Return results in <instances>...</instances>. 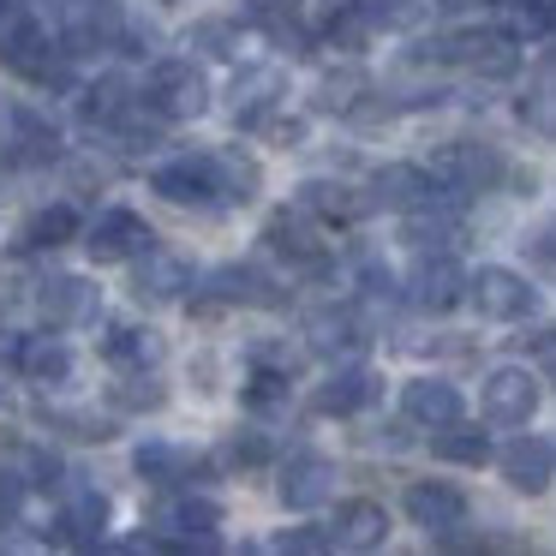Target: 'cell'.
<instances>
[{
    "mask_svg": "<svg viewBox=\"0 0 556 556\" xmlns=\"http://www.w3.org/2000/svg\"><path fill=\"white\" fill-rule=\"evenodd\" d=\"M324 544H329V532H317V527L276 532V551H300V556H312V551H324Z\"/></svg>",
    "mask_w": 556,
    "mask_h": 556,
    "instance_id": "44",
    "label": "cell"
},
{
    "mask_svg": "<svg viewBox=\"0 0 556 556\" xmlns=\"http://www.w3.org/2000/svg\"><path fill=\"white\" fill-rule=\"evenodd\" d=\"M401 413H407L413 425H431V431H443V425L460 419V389L443 383V377H413V383L401 389Z\"/></svg>",
    "mask_w": 556,
    "mask_h": 556,
    "instance_id": "17",
    "label": "cell"
},
{
    "mask_svg": "<svg viewBox=\"0 0 556 556\" xmlns=\"http://www.w3.org/2000/svg\"><path fill=\"white\" fill-rule=\"evenodd\" d=\"M13 359H18V377H25V383H42V389H54V383L73 377V353H66V341H54V336H25L13 348Z\"/></svg>",
    "mask_w": 556,
    "mask_h": 556,
    "instance_id": "23",
    "label": "cell"
},
{
    "mask_svg": "<svg viewBox=\"0 0 556 556\" xmlns=\"http://www.w3.org/2000/svg\"><path fill=\"white\" fill-rule=\"evenodd\" d=\"M389 539V515H383V503H341L336 508V520H329V544L336 551H377V544Z\"/></svg>",
    "mask_w": 556,
    "mask_h": 556,
    "instance_id": "18",
    "label": "cell"
},
{
    "mask_svg": "<svg viewBox=\"0 0 556 556\" xmlns=\"http://www.w3.org/2000/svg\"><path fill=\"white\" fill-rule=\"evenodd\" d=\"M192 49H204L210 61H233L240 54V30L228 18H204V25H192Z\"/></svg>",
    "mask_w": 556,
    "mask_h": 556,
    "instance_id": "38",
    "label": "cell"
},
{
    "mask_svg": "<svg viewBox=\"0 0 556 556\" xmlns=\"http://www.w3.org/2000/svg\"><path fill=\"white\" fill-rule=\"evenodd\" d=\"M359 7L377 30H413V25H425V13L437 0H359Z\"/></svg>",
    "mask_w": 556,
    "mask_h": 556,
    "instance_id": "34",
    "label": "cell"
},
{
    "mask_svg": "<svg viewBox=\"0 0 556 556\" xmlns=\"http://www.w3.org/2000/svg\"><path fill=\"white\" fill-rule=\"evenodd\" d=\"M472 300H479V312L491 317V324H520V317L532 312V288L527 276H515V269L491 264L472 276Z\"/></svg>",
    "mask_w": 556,
    "mask_h": 556,
    "instance_id": "12",
    "label": "cell"
},
{
    "mask_svg": "<svg viewBox=\"0 0 556 556\" xmlns=\"http://www.w3.org/2000/svg\"><path fill=\"white\" fill-rule=\"evenodd\" d=\"M407 515H413V527L443 539V532H455L467 520V496L443 479H419V484H407Z\"/></svg>",
    "mask_w": 556,
    "mask_h": 556,
    "instance_id": "14",
    "label": "cell"
},
{
    "mask_svg": "<svg viewBox=\"0 0 556 556\" xmlns=\"http://www.w3.org/2000/svg\"><path fill=\"white\" fill-rule=\"evenodd\" d=\"M431 448L443 460H455V467H484V460H491V443H484V431H467V425H443V431L431 437Z\"/></svg>",
    "mask_w": 556,
    "mask_h": 556,
    "instance_id": "30",
    "label": "cell"
},
{
    "mask_svg": "<svg viewBox=\"0 0 556 556\" xmlns=\"http://www.w3.org/2000/svg\"><path fill=\"white\" fill-rule=\"evenodd\" d=\"M520 121L532 126L539 138H556V85H544V90H532L527 102H520Z\"/></svg>",
    "mask_w": 556,
    "mask_h": 556,
    "instance_id": "39",
    "label": "cell"
},
{
    "mask_svg": "<svg viewBox=\"0 0 556 556\" xmlns=\"http://www.w3.org/2000/svg\"><path fill=\"white\" fill-rule=\"evenodd\" d=\"M54 425H66V431H73L78 443H109V437H114V425H109V419H97V413H61Z\"/></svg>",
    "mask_w": 556,
    "mask_h": 556,
    "instance_id": "41",
    "label": "cell"
},
{
    "mask_svg": "<svg viewBox=\"0 0 556 556\" xmlns=\"http://www.w3.org/2000/svg\"><path fill=\"white\" fill-rule=\"evenodd\" d=\"M503 30L515 42H539L556 30V0H503Z\"/></svg>",
    "mask_w": 556,
    "mask_h": 556,
    "instance_id": "29",
    "label": "cell"
},
{
    "mask_svg": "<svg viewBox=\"0 0 556 556\" xmlns=\"http://www.w3.org/2000/svg\"><path fill=\"white\" fill-rule=\"evenodd\" d=\"M305 329H312V353H329V359L365 348V329H359V317H353V312H317Z\"/></svg>",
    "mask_w": 556,
    "mask_h": 556,
    "instance_id": "26",
    "label": "cell"
},
{
    "mask_svg": "<svg viewBox=\"0 0 556 556\" xmlns=\"http://www.w3.org/2000/svg\"><path fill=\"white\" fill-rule=\"evenodd\" d=\"M150 186H156L168 204H186V210H210V204H228L222 198V174H216V156H180L168 162V168L150 174Z\"/></svg>",
    "mask_w": 556,
    "mask_h": 556,
    "instance_id": "3",
    "label": "cell"
},
{
    "mask_svg": "<svg viewBox=\"0 0 556 556\" xmlns=\"http://www.w3.org/2000/svg\"><path fill=\"white\" fill-rule=\"evenodd\" d=\"M269 132H276V144H300V138H305V126H300V121H276Z\"/></svg>",
    "mask_w": 556,
    "mask_h": 556,
    "instance_id": "47",
    "label": "cell"
},
{
    "mask_svg": "<svg viewBox=\"0 0 556 556\" xmlns=\"http://www.w3.org/2000/svg\"><path fill=\"white\" fill-rule=\"evenodd\" d=\"M281 90H288L281 66H252V73H240V78H233V121H240V126H264L269 109L281 102Z\"/></svg>",
    "mask_w": 556,
    "mask_h": 556,
    "instance_id": "19",
    "label": "cell"
},
{
    "mask_svg": "<svg viewBox=\"0 0 556 556\" xmlns=\"http://www.w3.org/2000/svg\"><path fill=\"white\" fill-rule=\"evenodd\" d=\"M61 61H66V49L49 42L42 18L30 13L25 0H0V66H13L30 85H54V78H61Z\"/></svg>",
    "mask_w": 556,
    "mask_h": 556,
    "instance_id": "1",
    "label": "cell"
},
{
    "mask_svg": "<svg viewBox=\"0 0 556 556\" xmlns=\"http://www.w3.org/2000/svg\"><path fill=\"white\" fill-rule=\"evenodd\" d=\"M532 252H539V264H544V269H551V276H556V228H544L539 240H532Z\"/></svg>",
    "mask_w": 556,
    "mask_h": 556,
    "instance_id": "46",
    "label": "cell"
},
{
    "mask_svg": "<svg viewBox=\"0 0 556 556\" xmlns=\"http://www.w3.org/2000/svg\"><path fill=\"white\" fill-rule=\"evenodd\" d=\"M276 491L288 508H324L329 496H336V467H329L324 455H293L288 467H281Z\"/></svg>",
    "mask_w": 556,
    "mask_h": 556,
    "instance_id": "16",
    "label": "cell"
},
{
    "mask_svg": "<svg viewBox=\"0 0 556 556\" xmlns=\"http://www.w3.org/2000/svg\"><path fill=\"white\" fill-rule=\"evenodd\" d=\"M443 13H479V7H491V0H437Z\"/></svg>",
    "mask_w": 556,
    "mask_h": 556,
    "instance_id": "48",
    "label": "cell"
},
{
    "mask_svg": "<svg viewBox=\"0 0 556 556\" xmlns=\"http://www.w3.org/2000/svg\"><path fill=\"white\" fill-rule=\"evenodd\" d=\"M371 395H377V377L353 365V371H336L324 389H317V413H336V419H348V413H359Z\"/></svg>",
    "mask_w": 556,
    "mask_h": 556,
    "instance_id": "25",
    "label": "cell"
},
{
    "mask_svg": "<svg viewBox=\"0 0 556 556\" xmlns=\"http://www.w3.org/2000/svg\"><path fill=\"white\" fill-rule=\"evenodd\" d=\"M114 401H121V407H162V401H168V389H162L156 377L132 371L126 383H114Z\"/></svg>",
    "mask_w": 556,
    "mask_h": 556,
    "instance_id": "40",
    "label": "cell"
},
{
    "mask_svg": "<svg viewBox=\"0 0 556 556\" xmlns=\"http://www.w3.org/2000/svg\"><path fill=\"white\" fill-rule=\"evenodd\" d=\"M252 365H269V371H288V377H293L300 348H288V341H257V348H252Z\"/></svg>",
    "mask_w": 556,
    "mask_h": 556,
    "instance_id": "42",
    "label": "cell"
},
{
    "mask_svg": "<svg viewBox=\"0 0 556 556\" xmlns=\"http://www.w3.org/2000/svg\"><path fill=\"white\" fill-rule=\"evenodd\" d=\"M371 198L383 210H419L437 198V180L425 168H413V162H395V168H377L371 174Z\"/></svg>",
    "mask_w": 556,
    "mask_h": 556,
    "instance_id": "22",
    "label": "cell"
},
{
    "mask_svg": "<svg viewBox=\"0 0 556 556\" xmlns=\"http://www.w3.org/2000/svg\"><path fill=\"white\" fill-rule=\"evenodd\" d=\"M257 13H293V7H300V0H252Z\"/></svg>",
    "mask_w": 556,
    "mask_h": 556,
    "instance_id": "49",
    "label": "cell"
},
{
    "mask_svg": "<svg viewBox=\"0 0 556 556\" xmlns=\"http://www.w3.org/2000/svg\"><path fill=\"white\" fill-rule=\"evenodd\" d=\"M54 150H61L54 126L37 121V114H18V121H13V144H7V162L30 168V162H54Z\"/></svg>",
    "mask_w": 556,
    "mask_h": 556,
    "instance_id": "28",
    "label": "cell"
},
{
    "mask_svg": "<svg viewBox=\"0 0 556 556\" xmlns=\"http://www.w3.org/2000/svg\"><path fill=\"white\" fill-rule=\"evenodd\" d=\"M527 348L539 353V365H544V371H556V324L532 329V336H527Z\"/></svg>",
    "mask_w": 556,
    "mask_h": 556,
    "instance_id": "45",
    "label": "cell"
},
{
    "mask_svg": "<svg viewBox=\"0 0 556 556\" xmlns=\"http://www.w3.org/2000/svg\"><path fill=\"white\" fill-rule=\"evenodd\" d=\"M210 300L216 305H276V293H269V281L257 276V269H216V276H210Z\"/></svg>",
    "mask_w": 556,
    "mask_h": 556,
    "instance_id": "27",
    "label": "cell"
},
{
    "mask_svg": "<svg viewBox=\"0 0 556 556\" xmlns=\"http://www.w3.org/2000/svg\"><path fill=\"white\" fill-rule=\"evenodd\" d=\"M472 293V281H467V269L455 264V257H419V269L407 276V300L419 305V312H455L460 300Z\"/></svg>",
    "mask_w": 556,
    "mask_h": 556,
    "instance_id": "7",
    "label": "cell"
},
{
    "mask_svg": "<svg viewBox=\"0 0 556 556\" xmlns=\"http://www.w3.org/2000/svg\"><path fill=\"white\" fill-rule=\"evenodd\" d=\"M102 532H109V496L73 484V491H66L61 520H54V539H66V544H97Z\"/></svg>",
    "mask_w": 556,
    "mask_h": 556,
    "instance_id": "21",
    "label": "cell"
},
{
    "mask_svg": "<svg viewBox=\"0 0 556 556\" xmlns=\"http://www.w3.org/2000/svg\"><path fill=\"white\" fill-rule=\"evenodd\" d=\"M216 174H222V198H228V204H252V198H257V180H264V174H257V162L240 156V150H222V156H216Z\"/></svg>",
    "mask_w": 556,
    "mask_h": 556,
    "instance_id": "33",
    "label": "cell"
},
{
    "mask_svg": "<svg viewBox=\"0 0 556 556\" xmlns=\"http://www.w3.org/2000/svg\"><path fill=\"white\" fill-rule=\"evenodd\" d=\"M300 204L312 210L317 222H359L365 210H377V198L353 192V186H341V180H312V186H300Z\"/></svg>",
    "mask_w": 556,
    "mask_h": 556,
    "instance_id": "24",
    "label": "cell"
},
{
    "mask_svg": "<svg viewBox=\"0 0 556 556\" xmlns=\"http://www.w3.org/2000/svg\"><path fill=\"white\" fill-rule=\"evenodd\" d=\"M126 102H132V97H126L121 78H97V85L85 90V102H78V109H85L90 126H114V114H121Z\"/></svg>",
    "mask_w": 556,
    "mask_h": 556,
    "instance_id": "36",
    "label": "cell"
},
{
    "mask_svg": "<svg viewBox=\"0 0 556 556\" xmlns=\"http://www.w3.org/2000/svg\"><path fill=\"white\" fill-rule=\"evenodd\" d=\"M162 353H168V341H162L156 329H138V324H114L109 336H102V359L121 365V371H156Z\"/></svg>",
    "mask_w": 556,
    "mask_h": 556,
    "instance_id": "20",
    "label": "cell"
},
{
    "mask_svg": "<svg viewBox=\"0 0 556 556\" xmlns=\"http://www.w3.org/2000/svg\"><path fill=\"white\" fill-rule=\"evenodd\" d=\"M496 467H503V479L515 484L520 496H539V491H551V479H556V448L544 443V437H515V443L496 455Z\"/></svg>",
    "mask_w": 556,
    "mask_h": 556,
    "instance_id": "13",
    "label": "cell"
},
{
    "mask_svg": "<svg viewBox=\"0 0 556 556\" xmlns=\"http://www.w3.org/2000/svg\"><path fill=\"white\" fill-rule=\"evenodd\" d=\"M150 240H156V233L144 228V216H138V210H109V216L90 222L85 252L97 257V264H126V257H138Z\"/></svg>",
    "mask_w": 556,
    "mask_h": 556,
    "instance_id": "10",
    "label": "cell"
},
{
    "mask_svg": "<svg viewBox=\"0 0 556 556\" xmlns=\"http://www.w3.org/2000/svg\"><path fill=\"white\" fill-rule=\"evenodd\" d=\"M437 180L448 192H491L503 180V156L496 144H472V138H455V144L437 150Z\"/></svg>",
    "mask_w": 556,
    "mask_h": 556,
    "instance_id": "5",
    "label": "cell"
},
{
    "mask_svg": "<svg viewBox=\"0 0 556 556\" xmlns=\"http://www.w3.org/2000/svg\"><path fill=\"white\" fill-rule=\"evenodd\" d=\"M150 527H162V539H204V532L222 527V503H210V496H162L156 508H150Z\"/></svg>",
    "mask_w": 556,
    "mask_h": 556,
    "instance_id": "15",
    "label": "cell"
},
{
    "mask_svg": "<svg viewBox=\"0 0 556 556\" xmlns=\"http://www.w3.org/2000/svg\"><path fill=\"white\" fill-rule=\"evenodd\" d=\"M245 407H252V413H276V407H288V371L252 365V383H245Z\"/></svg>",
    "mask_w": 556,
    "mask_h": 556,
    "instance_id": "37",
    "label": "cell"
},
{
    "mask_svg": "<svg viewBox=\"0 0 556 556\" xmlns=\"http://www.w3.org/2000/svg\"><path fill=\"white\" fill-rule=\"evenodd\" d=\"M371 97V85H365V73H324V85H317V109L324 114H353L359 102Z\"/></svg>",
    "mask_w": 556,
    "mask_h": 556,
    "instance_id": "31",
    "label": "cell"
},
{
    "mask_svg": "<svg viewBox=\"0 0 556 556\" xmlns=\"http://www.w3.org/2000/svg\"><path fill=\"white\" fill-rule=\"evenodd\" d=\"M132 467L144 472L150 484H174V479H186V472H192V460H186L180 448H168V443H144L132 455Z\"/></svg>",
    "mask_w": 556,
    "mask_h": 556,
    "instance_id": "35",
    "label": "cell"
},
{
    "mask_svg": "<svg viewBox=\"0 0 556 556\" xmlns=\"http://www.w3.org/2000/svg\"><path fill=\"white\" fill-rule=\"evenodd\" d=\"M97 288L85 276H49L37 288V312L49 329H78V324H97Z\"/></svg>",
    "mask_w": 556,
    "mask_h": 556,
    "instance_id": "11",
    "label": "cell"
},
{
    "mask_svg": "<svg viewBox=\"0 0 556 556\" xmlns=\"http://www.w3.org/2000/svg\"><path fill=\"white\" fill-rule=\"evenodd\" d=\"M186 288H192V264H186L180 252H168V245L150 240L144 252L132 257V293L138 300L162 305V300H180Z\"/></svg>",
    "mask_w": 556,
    "mask_h": 556,
    "instance_id": "9",
    "label": "cell"
},
{
    "mask_svg": "<svg viewBox=\"0 0 556 556\" xmlns=\"http://www.w3.org/2000/svg\"><path fill=\"white\" fill-rule=\"evenodd\" d=\"M228 460H233V467H264V460H269V443H264L257 431H240V437L228 443Z\"/></svg>",
    "mask_w": 556,
    "mask_h": 556,
    "instance_id": "43",
    "label": "cell"
},
{
    "mask_svg": "<svg viewBox=\"0 0 556 556\" xmlns=\"http://www.w3.org/2000/svg\"><path fill=\"white\" fill-rule=\"evenodd\" d=\"M551 78H556V66H551Z\"/></svg>",
    "mask_w": 556,
    "mask_h": 556,
    "instance_id": "50",
    "label": "cell"
},
{
    "mask_svg": "<svg viewBox=\"0 0 556 556\" xmlns=\"http://www.w3.org/2000/svg\"><path fill=\"white\" fill-rule=\"evenodd\" d=\"M264 240H269V252H281L288 264H305V269H324V257H329V240H324V228H317V216L312 210H276L269 216V228H264Z\"/></svg>",
    "mask_w": 556,
    "mask_h": 556,
    "instance_id": "6",
    "label": "cell"
},
{
    "mask_svg": "<svg viewBox=\"0 0 556 556\" xmlns=\"http://www.w3.org/2000/svg\"><path fill=\"white\" fill-rule=\"evenodd\" d=\"M66 240H78V210L73 204H49V210H37L30 216V228H25V245H66Z\"/></svg>",
    "mask_w": 556,
    "mask_h": 556,
    "instance_id": "32",
    "label": "cell"
},
{
    "mask_svg": "<svg viewBox=\"0 0 556 556\" xmlns=\"http://www.w3.org/2000/svg\"><path fill=\"white\" fill-rule=\"evenodd\" d=\"M144 97L156 102L168 121H198V114L210 109V85H204V73H198L192 61H162L156 73H150Z\"/></svg>",
    "mask_w": 556,
    "mask_h": 556,
    "instance_id": "4",
    "label": "cell"
},
{
    "mask_svg": "<svg viewBox=\"0 0 556 556\" xmlns=\"http://www.w3.org/2000/svg\"><path fill=\"white\" fill-rule=\"evenodd\" d=\"M431 54L448 66H467L479 78H515V66H520V49L508 30H455V37L431 42Z\"/></svg>",
    "mask_w": 556,
    "mask_h": 556,
    "instance_id": "2",
    "label": "cell"
},
{
    "mask_svg": "<svg viewBox=\"0 0 556 556\" xmlns=\"http://www.w3.org/2000/svg\"><path fill=\"white\" fill-rule=\"evenodd\" d=\"M539 413V377L520 365H496L484 377V419L491 425H527Z\"/></svg>",
    "mask_w": 556,
    "mask_h": 556,
    "instance_id": "8",
    "label": "cell"
}]
</instances>
